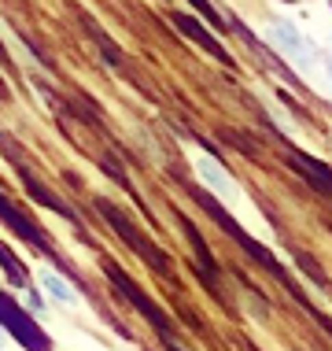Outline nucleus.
Listing matches in <instances>:
<instances>
[{
    "label": "nucleus",
    "mask_w": 332,
    "mask_h": 351,
    "mask_svg": "<svg viewBox=\"0 0 332 351\" xmlns=\"http://www.w3.org/2000/svg\"><path fill=\"white\" fill-rule=\"evenodd\" d=\"M325 71H329V82H332V56H329V60H325Z\"/></svg>",
    "instance_id": "11"
},
{
    "label": "nucleus",
    "mask_w": 332,
    "mask_h": 351,
    "mask_svg": "<svg viewBox=\"0 0 332 351\" xmlns=\"http://www.w3.org/2000/svg\"><path fill=\"white\" fill-rule=\"evenodd\" d=\"M199 174H203V182L211 185L218 196H236V185H233V178L225 174V170L218 167L214 159H199Z\"/></svg>",
    "instance_id": "7"
},
{
    "label": "nucleus",
    "mask_w": 332,
    "mask_h": 351,
    "mask_svg": "<svg viewBox=\"0 0 332 351\" xmlns=\"http://www.w3.org/2000/svg\"><path fill=\"white\" fill-rule=\"evenodd\" d=\"M111 281H115L118 285V292H122V296H126L129 303H133V307H137L140 311V315H144L148 322H151V326H155L159 329V333H163V337H170V333H174V329H170V318L163 315V311H159L155 307V303H151L148 296H144V292H140L137 289V285H133V281H126V278H122V274L115 270V267H111Z\"/></svg>",
    "instance_id": "3"
},
{
    "label": "nucleus",
    "mask_w": 332,
    "mask_h": 351,
    "mask_svg": "<svg viewBox=\"0 0 332 351\" xmlns=\"http://www.w3.org/2000/svg\"><path fill=\"white\" fill-rule=\"evenodd\" d=\"M196 200H199V204H203V207H207V215H211V218H214V222H218V226H222V230H225V233H229V237H233V241H236V244H240V248H244V252H251V259H259V263H262V267H266V270H270V274H273V278H277V281L284 285V289H288V292H292V296H296L299 303H307V296H303V292L296 289V281H292V278H288V270H284V267H281V263H277V255H273V252H266V248H262V244H259V241H255V237H251V233H244V230H240V226H236V218H233L229 211H225V207H222V204H218V200H214V196H211V193H203V189H196Z\"/></svg>",
    "instance_id": "1"
},
{
    "label": "nucleus",
    "mask_w": 332,
    "mask_h": 351,
    "mask_svg": "<svg viewBox=\"0 0 332 351\" xmlns=\"http://www.w3.org/2000/svg\"><path fill=\"white\" fill-rule=\"evenodd\" d=\"M26 311H34V315H41V311H44V300L37 296V292H30V296H26Z\"/></svg>",
    "instance_id": "9"
},
{
    "label": "nucleus",
    "mask_w": 332,
    "mask_h": 351,
    "mask_svg": "<svg viewBox=\"0 0 332 351\" xmlns=\"http://www.w3.org/2000/svg\"><path fill=\"white\" fill-rule=\"evenodd\" d=\"M0 322H4V326L12 329V333L23 340L30 351H49V340H44V333H37V329L30 326V318H26L23 311H15V303L4 300V296H0Z\"/></svg>",
    "instance_id": "4"
},
{
    "label": "nucleus",
    "mask_w": 332,
    "mask_h": 351,
    "mask_svg": "<svg viewBox=\"0 0 332 351\" xmlns=\"http://www.w3.org/2000/svg\"><path fill=\"white\" fill-rule=\"evenodd\" d=\"M170 351H181V348H170Z\"/></svg>",
    "instance_id": "13"
},
{
    "label": "nucleus",
    "mask_w": 332,
    "mask_h": 351,
    "mask_svg": "<svg viewBox=\"0 0 332 351\" xmlns=\"http://www.w3.org/2000/svg\"><path fill=\"white\" fill-rule=\"evenodd\" d=\"M0 344H4V333H0Z\"/></svg>",
    "instance_id": "12"
},
{
    "label": "nucleus",
    "mask_w": 332,
    "mask_h": 351,
    "mask_svg": "<svg viewBox=\"0 0 332 351\" xmlns=\"http://www.w3.org/2000/svg\"><path fill=\"white\" fill-rule=\"evenodd\" d=\"M41 285H44V292H49L52 300H60L63 307H78V289H74V285H66L60 274H52V270H44L41 274Z\"/></svg>",
    "instance_id": "8"
},
{
    "label": "nucleus",
    "mask_w": 332,
    "mask_h": 351,
    "mask_svg": "<svg viewBox=\"0 0 332 351\" xmlns=\"http://www.w3.org/2000/svg\"><path fill=\"white\" fill-rule=\"evenodd\" d=\"M270 41L277 45V49L288 56L299 71H314V63H318L314 45H310L307 37H303L296 26L288 23V19H273V23H270Z\"/></svg>",
    "instance_id": "2"
},
{
    "label": "nucleus",
    "mask_w": 332,
    "mask_h": 351,
    "mask_svg": "<svg viewBox=\"0 0 332 351\" xmlns=\"http://www.w3.org/2000/svg\"><path fill=\"white\" fill-rule=\"evenodd\" d=\"M288 163L296 167L314 189H321V193H332V170H329L325 163H318L314 156H307V152H288Z\"/></svg>",
    "instance_id": "6"
},
{
    "label": "nucleus",
    "mask_w": 332,
    "mask_h": 351,
    "mask_svg": "<svg viewBox=\"0 0 332 351\" xmlns=\"http://www.w3.org/2000/svg\"><path fill=\"white\" fill-rule=\"evenodd\" d=\"M192 4L199 8V12H203V15H214V8L211 4H207V0H192Z\"/></svg>",
    "instance_id": "10"
},
{
    "label": "nucleus",
    "mask_w": 332,
    "mask_h": 351,
    "mask_svg": "<svg viewBox=\"0 0 332 351\" xmlns=\"http://www.w3.org/2000/svg\"><path fill=\"white\" fill-rule=\"evenodd\" d=\"M174 23L181 26V34H185V37H192L196 45H203V49L211 52V56H218V63H225V67H233V56L222 49V41H218L214 34H207V26L199 23V19H192V15H174Z\"/></svg>",
    "instance_id": "5"
}]
</instances>
